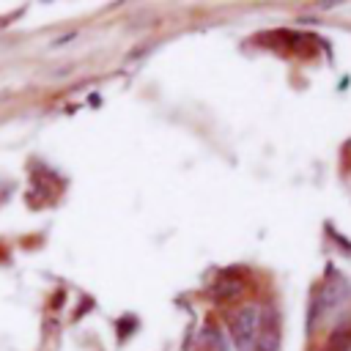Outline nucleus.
<instances>
[{"label": "nucleus", "mask_w": 351, "mask_h": 351, "mask_svg": "<svg viewBox=\"0 0 351 351\" xmlns=\"http://www.w3.org/2000/svg\"><path fill=\"white\" fill-rule=\"evenodd\" d=\"M261 321H263V313L258 304H244L233 313L230 329H233V340H236L239 351H258Z\"/></svg>", "instance_id": "1"}, {"label": "nucleus", "mask_w": 351, "mask_h": 351, "mask_svg": "<svg viewBox=\"0 0 351 351\" xmlns=\"http://www.w3.org/2000/svg\"><path fill=\"white\" fill-rule=\"evenodd\" d=\"M346 296H348V291H346V285H343L340 280L326 282V285L321 288V293H318V313H321V321H326L329 315H337L340 307H343V302H346Z\"/></svg>", "instance_id": "2"}, {"label": "nucleus", "mask_w": 351, "mask_h": 351, "mask_svg": "<svg viewBox=\"0 0 351 351\" xmlns=\"http://www.w3.org/2000/svg\"><path fill=\"white\" fill-rule=\"evenodd\" d=\"M258 351H277V326L271 318V310L263 313L261 321V340H258Z\"/></svg>", "instance_id": "3"}, {"label": "nucleus", "mask_w": 351, "mask_h": 351, "mask_svg": "<svg viewBox=\"0 0 351 351\" xmlns=\"http://www.w3.org/2000/svg\"><path fill=\"white\" fill-rule=\"evenodd\" d=\"M241 288H244V282H241V280H233V282H228V277H225L222 282H217V299H225V296H236Z\"/></svg>", "instance_id": "4"}]
</instances>
